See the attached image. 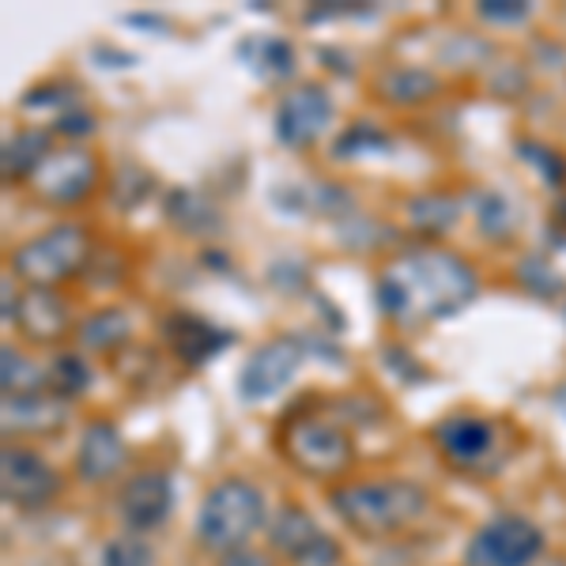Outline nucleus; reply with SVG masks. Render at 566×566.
Segmentation results:
<instances>
[{"mask_svg": "<svg viewBox=\"0 0 566 566\" xmlns=\"http://www.w3.org/2000/svg\"><path fill=\"white\" fill-rule=\"evenodd\" d=\"M272 544L280 547L287 559L303 566H333L340 559V547L317 528L303 510H280V517L272 522Z\"/></svg>", "mask_w": 566, "mask_h": 566, "instance_id": "9b49d317", "label": "nucleus"}, {"mask_svg": "<svg viewBox=\"0 0 566 566\" xmlns=\"http://www.w3.org/2000/svg\"><path fill=\"white\" fill-rule=\"evenodd\" d=\"M328 122H333V98H328V91L317 84L295 87L276 106V140L287 144V148H306V144H314L325 133Z\"/></svg>", "mask_w": 566, "mask_h": 566, "instance_id": "6e6552de", "label": "nucleus"}, {"mask_svg": "<svg viewBox=\"0 0 566 566\" xmlns=\"http://www.w3.org/2000/svg\"><path fill=\"white\" fill-rule=\"evenodd\" d=\"M480 227H483V234H491V239H506L510 231H514V216H510V205H506V197H499V193H488V197H480Z\"/></svg>", "mask_w": 566, "mask_h": 566, "instance_id": "393cba45", "label": "nucleus"}, {"mask_svg": "<svg viewBox=\"0 0 566 566\" xmlns=\"http://www.w3.org/2000/svg\"><path fill=\"white\" fill-rule=\"evenodd\" d=\"M544 536L525 517H495L469 541V566H528L541 555Z\"/></svg>", "mask_w": 566, "mask_h": 566, "instance_id": "423d86ee", "label": "nucleus"}, {"mask_svg": "<svg viewBox=\"0 0 566 566\" xmlns=\"http://www.w3.org/2000/svg\"><path fill=\"white\" fill-rule=\"evenodd\" d=\"M15 317H20V325L27 328L31 340H61L72 325L69 303L50 287H34L20 303V310H15Z\"/></svg>", "mask_w": 566, "mask_h": 566, "instance_id": "2eb2a0df", "label": "nucleus"}, {"mask_svg": "<svg viewBox=\"0 0 566 566\" xmlns=\"http://www.w3.org/2000/svg\"><path fill=\"white\" fill-rule=\"evenodd\" d=\"M133 336V325L129 317L122 314V310H98V314H91L84 325H80V344H84L87 352H117L125 348Z\"/></svg>", "mask_w": 566, "mask_h": 566, "instance_id": "a211bd4d", "label": "nucleus"}, {"mask_svg": "<svg viewBox=\"0 0 566 566\" xmlns=\"http://www.w3.org/2000/svg\"><path fill=\"white\" fill-rule=\"evenodd\" d=\"M95 159L87 151H57L42 163V170L34 175L39 181V193L57 200V205H76L95 189Z\"/></svg>", "mask_w": 566, "mask_h": 566, "instance_id": "f8f14e48", "label": "nucleus"}, {"mask_svg": "<svg viewBox=\"0 0 566 566\" xmlns=\"http://www.w3.org/2000/svg\"><path fill=\"white\" fill-rule=\"evenodd\" d=\"M522 151H525V163L541 167L544 178L552 181V186H563V181H566V163L552 148H541V144H522Z\"/></svg>", "mask_w": 566, "mask_h": 566, "instance_id": "c85d7f7f", "label": "nucleus"}, {"mask_svg": "<svg viewBox=\"0 0 566 566\" xmlns=\"http://www.w3.org/2000/svg\"><path fill=\"white\" fill-rule=\"evenodd\" d=\"M283 453L306 476H336L352 464V438L325 419H295L283 431Z\"/></svg>", "mask_w": 566, "mask_h": 566, "instance_id": "39448f33", "label": "nucleus"}, {"mask_svg": "<svg viewBox=\"0 0 566 566\" xmlns=\"http://www.w3.org/2000/svg\"><path fill=\"white\" fill-rule=\"evenodd\" d=\"M517 276H522L525 287L536 291V295H555V291L563 287V280L555 276V272L547 269V261H541V258H528L517 264Z\"/></svg>", "mask_w": 566, "mask_h": 566, "instance_id": "cd10ccee", "label": "nucleus"}, {"mask_svg": "<svg viewBox=\"0 0 566 566\" xmlns=\"http://www.w3.org/2000/svg\"><path fill=\"white\" fill-rule=\"evenodd\" d=\"M438 91V80L423 69H389L381 76V95L397 106H412V103H427Z\"/></svg>", "mask_w": 566, "mask_h": 566, "instance_id": "aec40b11", "label": "nucleus"}, {"mask_svg": "<svg viewBox=\"0 0 566 566\" xmlns=\"http://www.w3.org/2000/svg\"><path fill=\"white\" fill-rule=\"evenodd\" d=\"M167 208H170V219H175L181 231H189V234H208L219 227L216 208L208 205L200 193H193V189H175Z\"/></svg>", "mask_w": 566, "mask_h": 566, "instance_id": "412c9836", "label": "nucleus"}, {"mask_svg": "<svg viewBox=\"0 0 566 566\" xmlns=\"http://www.w3.org/2000/svg\"><path fill=\"white\" fill-rule=\"evenodd\" d=\"M227 566H269V563L258 559V555H239V563H227Z\"/></svg>", "mask_w": 566, "mask_h": 566, "instance_id": "2f4dec72", "label": "nucleus"}, {"mask_svg": "<svg viewBox=\"0 0 566 566\" xmlns=\"http://www.w3.org/2000/svg\"><path fill=\"white\" fill-rule=\"evenodd\" d=\"M80 476L98 483V480H109L117 469L125 464V442L122 434H117L114 423H106V419H98V423H91L84 438H80Z\"/></svg>", "mask_w": 566, "mask_h": 566, "instance_id": "4468645a", "label": "nucleus"}, {"mask_svg": "<svg viewBox=\"0 0 566 566\" xmlns=\"http://www.w3.org/2000/svg\"><path fill=\"white\" fill-rule=\"evenodd\" d=\"M264 517L261 491L245 480H223L208 491L197 517V536L212 552H234Z\"/></svg>", "mask_w": 566, "mask_h": 566, "instance_id": "7ed1b4c3", "label": "nucleus"}, {"mask_svg": "<svg viewBox=\"0 0 566 566\" xmlns=\"http://www.w3.org/2000/svg\"><path fill=\"white\" fill-rule=\"evenodd\" d=\"M163 336H167L170 352L178 355L186 367H200V363H208L216 352H223L227 344H231V333H223V328H212L208 322H200V317H189V314H175L163 322Z\"/></svg>", "mask_w": 566, "mask_h": 566, "instance_id": "ddd939ff", "label": "nucleus"}, {"mask_svg": "<svg viewBox=\"0 0 566 566\" xmlns=\"http://www.w3.org/2000/svg\"><path fill=\"white\" fill-rule=\"evenodd\" d=\"M91 129H95V117H91L87 109H69V114L57 117L61 136H87Z\"/></svg>", "mask_w": 566, "mask_h": 566, "instance_id": "7c9ffc66", "label": "nucleus"}, {"mask_svg": "<svg viewBox=\"0 0 566 566\" xmlns=\"http://www.w3.org/2000/svg\"><path fill=\"white\" fill-rule=\"evenodd\" d=\"M434 438L458 464H476L491 450V423L480 416H450L438 423Z\"/></svg>", "mask_w": 566, "mask_h": 566, "instance_id": "dca6fc26", "label": "nucleus"}, {"mask_svg": "<svg viewBox=\"0 0 566 566\" xmlns=\"http://www.w3.org/2000/svg\"><path fill=\"white\" fill-rule=\"evenodd\" d=\"M0 488H4V499L12 502V506L39 510L57 495L61 480L39 453L8 446L4 458H0Z\"/></svg>", "mask_w": 566, "mask_h": 566, "instance_id": "1a4fd4ad", "label": "nucleus"}, {"mask_svg": "<svg viewBox=\"0 0 566 566\" xmlns=\"http://www.w3.org/2000/svg\"><path fill=\"white\" fill-rule=\"evenodd\" d=\"M298 363H303V344L295 336H276V340L261 344L258 352L245 359L239 374L242 400H269L295 378Z\"/></svg>", "mask_w": 566, "mask_h": 566, "instance_id": "0eeeda50", "label": "nucleus"}, {"mask_svg": "<svg viewBox=\"0 0 566 566\" xmlns=\"http://www.w3.org/2000/svg\"><path fill=\"white\" fill-rule=\"evenodd\" d=\"M528 12H533V8H528L525 0H483L480 4V15L491 23H517V20H525Z\"/></svg>", "mask_w": 566, "mask_h": 566, "instance_id": "c756f323", "label": "nucleus"}, {"mask_svg": "<svg viewBox=\"0 0 566 566\" xmlns=\"http://www.w3.org/2000/svg\"><path fill=\"white\" fill-rule=\"evenodd\" d=\"M386 133H378L374 129V125H352L348 133L340 136V140H336V155H340V159H348V155H363V151H378V148H386Z\"/></svg>", "mask_w": 566, "mask_h": 566, "instance_id": "bb28decb", "label": "nucleus"}, {"mask_svg": "<svg viewBox=\"0 0 566 566\" xmlns=\"http://www.w3.org/2000/svg\"><path fill=\"white\" fill-rule=\"evenodd\" d=\"M427 506L423 488L405 480L389 483H352L333 491V510L363 536H389L412 525Z\"/></svg>", "mask_w": 566, "mask_h": 566, "instance_id": "f03ea898", "label": "nucleus"}, {"mask_svg": "<svg viewBox=\"0 0 566 566\" xmlns=\"http://www.w3.org/2000/svg\"><path fill=\"white\" fill-rule=\"evenodd\" d=\"M555 405H559V408H563V412H566V386H563L559 392H555Z\"/></svg>", "mask_w": 566, "mask_h": 566, "instance_id": "473e14b6", "label": "nucleus"}, {"mask_svg": "<svg viewBox=\"0 0 566 566\" xmlns=\"http://www.w3.org/2000/svg\"><path fill=\"white\" fill-rule=\"evenodd\" d=\"M45 386H50L53 397H80L87 386H91V370L87 363L80 359L76 352L69 355H57V359L50 363V370H45Z\"/></svg>", "mask_w": 566, "mask_h": 566, "instance_id": "5701e85b", "label": "nucleus"}, {"mask_svg": "<svg viewBox=\"0 0 566 566\" xmlns=\"http://www.w3.org/2000/svg\"><path fill=\"white\" fill-rule=\"evenodd\" d=\"M122 517L125 525L136 528V533H148V528H159L175 510V488H170V476L159 469L136 472V476L122 488Z\"/></svg>", "mask_w": 566, "mask_h": 566, "instance_id": "9d476101", "label": "nucleus"}, {"mask_svg": "<svg viewBox=\"0 0 566 566\" xmlns=\"http://www.w3.org/2000/svg\"><path fill=\"white\" fill-rule=\"evenodd\" d=\"M45 159H50V136L20 133L15 140L4 144V178H34Z\"/></svg>", "mask_w": 566, "mask_h": 566, "instance_id": "6ab92c4d", "label": "nucleus"}, {"mask_svg": "<svg viewBox=\"0 0 566 566\" xmlns=\"http://www.w3.org/2000/svg\"><path fill=\"white\" fill-rule=\"evenodd\" d=\"M245 53L253 50V69L261 72V76H291V69H295V50H291L283 39H253L242 45Z\"/></svg>", "mask_w": 566, "mask_h": 566, "instance_id": "b1692460", "label": "nucleus"}, {"mask_svg": "<svg viewBox=\"0 0 566 566\" xmlns=\"http://www.w3.org/2000/svg\"><path fill=\"white\" fill-rule=\"evenodd\" d=\"M408 219H412V227L423 234H446L453 223H458V200L438 197V193L419 197L408 205Z\"/></svg>", "mask_w": 566, "mask_h": 566, "instance_id": "4be33fe9", "label": "nucleus"}, {"mask_svg": "<svg viewBox=\"0 0 566 566\" xmlns=\"http://www.w3.org/2000/svg\"><path fill=\"white\" fill-rule=\"evenodd\" d=\"M91 258V239L84 227H53V231L39 234L27 245H20L12 258V269L23 280H31L34 287H50V283L69 280L72 272H80Z\"/></svg>", "mask_w": 566, "mask_h": 566, "instance_id": "20e7f679", "label": "nucleus"}, {"mask_svg": "<svg viewBox=\"0 0 566 566\" xmlns=\"http://www.w3.org/2000/svg\"><path fill=\"white\" fill-rule=\"evenodd\" d=\"M151 547L140 544L136 536H122L103 547V566H151Z\"/></svg>", "mask_w": 566, "mask_h": 566, "instance_id": "a878e982", "label": "nucleus"}, {"mask_svg": "<svg viewBox=\"0 0 566 566\" xmlns=\"http://www.w3.org/2000/svg\"><path fill=\"white\" fill-rule=\"evenodd\" d=\"M65 419V408L57 405V397H45V392H15L4 397V423L8 431L20 427V431H50Z\"/></svg>", "mask_w": 566, "mask_h": 566, "instance_id": "f3484780", "label": "nucleus"}, {"mask_svg": "<svg viewBox=\"0 0 566 566\" xmlns=\"http://www.w3.org/2000/svg\"><path fill=\"white\" fill-rule=\"evenodd\" d=\"M374 295H378V306L397 322L450 317L476 295V272L446 250H416L378 280Z\"/></svg>", "mask_w": 566, "mask_h": 566, "instance_id": "f257e3e1", "label": "nucleus"}]
</instances>
